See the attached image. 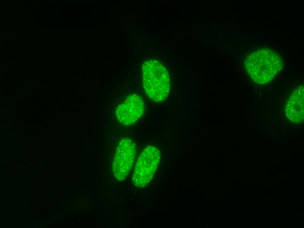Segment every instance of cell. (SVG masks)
<instances>
[{"instance_id":"cell-6","label":"cell","mask_w":304,"mask_h":228,"mask_svg":"<svg viewBox=\"0 0 304 228\" xmlns=\"http://www.w3.org/2000/svg\"><path fill=\"white\" fill-rule=\"evenodd\" d=\"M286 115L291 122L299 123L303 120V86H300L292 93L286 105Z\"/></svg>"},{"instance_id":"cell-3","label":"cell","mask_w":304,"mask_h":228,"mask_svg":"<svg viewBox=\"0 0 304 228\" xmlns=\"http://www.w3.org/2000/svg\"><path fill=\"white\" fill-rule=\"evenodd\" d=\"M160 152L156 146H146L139 156L134 170L132 181L138 188L145 187L153 179L159 166Z\"/></svg>"},{"instance_id":"cell-4","label":"cell","mask_w":304,"mask_h":228,"mask_svg":"<svg viewBox=\"0 0 304 228\" xmlns=\"http://www.w3.org/2000/svg\"><path fill=\"white\" fill-rule=\"evenodd\" d=\"M135 145L128 137L123 138L119 142L115 154L112 170L116 179L122 181L129 174L134 163Z\"/></svg>"},{"instance_id":"cell-2","label":"cell","mask_w":304,"mask_h":228,"mask_svg":"<svg viewBox=\"0 0 304 228\" xmlns=\"http://www.w3.org/2000/svg\"><path fill=\"white\" fill-rule=\"evenodd\" d=\"M142 83L146 95L154 101L160 102L168 96L170 87L168 72L155 59L146 61L142 67Z\"/></svg>"},{"instance_id":"cell-1","label":"cell","mask_w":304,"mask_h":228,"mask_svg":"<svg viewBox=\"0 0 304 228\" xmlns=\"http://www.w3.org/2000/svg\"><path fill=\"white\" fill-rule=\"evenodd\" d=\"M245 66L252 80L255 83L261 85L274 79L281 70L282 62L275 51L262 48L248 55L245 60Z\"/></svg>"},{"instance_id":"cell-5","label":"cell","mask_w":304,"mask_h":228,"mask_svg":"<svg viewBox=\"0 0 304 228\" xmlns=\"http://www.w3.org/2000/svg\"><path fill=\"white\" fill-rule=\"evenodd\" d=\"M143 110L142 99L138 94H133L118 106L116 115L121 124L127 126L136 122L141 117Z\"/></svg>"}]
</instances>
